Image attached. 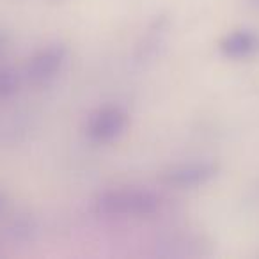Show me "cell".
Segmentation results:
<instances>
[{"instance_id":"cell-2","label":"cell","mask_w":259,"mask_h":259,"mask_svg":"<svg viewBox=\"0 0 259 259\" xmlns=\"http://www.w3.org/2000/svg\"><path fill=\"white\" fill-rule=\"evenodd\" d=\"M64 59H66V48L61 47V45L45 48V50H41L29 62L27 76L34 83L48 82V80H52L61 71L62 64H64Z\"/></svg>"},{"instance_id":"cell-6","label":"cell","mask_w":259,"mask_h":259,"mask_svg":"<svg viewBox=\"0 0 259 259\" xmlns=\"http://www.w3.org/2000/svg\"><path fill=\"white\" fill-rule=\"evenodd\" d=\"M16 85H18V76L11 69H2L0 71V96H8V94L15 93Z\"/></svg>"},{"instance_id":"cell-5","label":"cell","mask_w":259,"mask_h":259,"mask_svg":"<svg viewBox=\"0 0 259 259\" xmlns=\"http://www.w3.org/2000/svg\"><path fill=\"white\" fill-rule=\"evenodd\" d=\"M220 50L226 57L247 59L259 50V36L252 30H236L224 37Z\"/></svg>"},{"instance_id":"cell-3","label":"cell","mask_w":259,"mask_h":259,"mask_svg":"<svg viewBox=\"0 0 259 259\" xmlns=\"http://www.w3.org/2000/svg\"><path fill=\"white\" fill-rule=\"evenodd\" d=\"M126 128V114L117 107H107L93 115L89 122V135L98 142H110L117 139Z\"/></svg>"},{"instance_id":"cell-4","label":"cell","mask_w":259,"mask_h":259,"mask_svg":"<svg viewBox=\"0 0 259 259\" xmlns=\"http://www.w3.org/2000/svg\"><path fill=\"white\" fill-rule=\"evenodd\" d=\"M215 172L217 165L213 163H188V165H181L170 170L165 176V181L181 188H190L204 185L206 181L215 176Z\"/></svg>"},{"instance_id":"cell-1","label":"cell","mask_w":259,"mask_h":259,"mask_svg":"<svg viewBox=\"0 0 259 259\" xmlns=\"http://www.w3.org/2000/svg\"><path fill=\"white\" fill-rule=\"evenodd\" d=\"M158 209V199L146 190L105 192L96 201V211L108 217H148Z\"/></svg>"},{"instance_id":"cell-7","label":"cell","mask_w":259,"mask_h":259,"mask_svg":"<svg viewBox=\"0 0 259 259\" xmlns=\"http://www.w3.org/2000/svg\"><path fill=\"white\" fill-rule=\"evenodd\" d=\"M0 206H2V197H0Z\"/></svg>"}]
</instances>
